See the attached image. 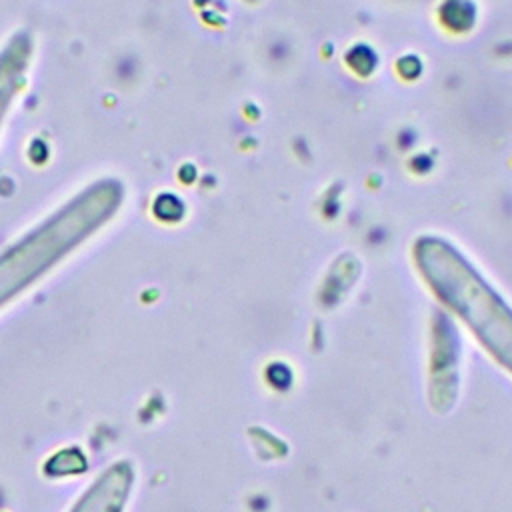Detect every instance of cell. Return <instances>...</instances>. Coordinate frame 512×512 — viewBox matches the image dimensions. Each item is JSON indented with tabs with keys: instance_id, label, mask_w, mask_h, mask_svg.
Segmentation results:
<instances>
[{
	"instance_id": "obj_1",
	"label": "cell",
	"mask_w": 512,
	"mask_h": 512,
	"mask_svg": "<svg viewBox=\"0 0 512 512\" xmlns=\"http://www.w3.org/2000/svg\"><path fill=\"white\" fill-rule=\"evenodd\" d=\"M120 200L118 182H96L2 252L0 308L104 226L118 210Z\"/></svg>"
},
{
	"instance_id": "obj_2",
	"label": "cell",
	"mask_w": 512,
	"mask_h": 512,
	"mask_svg": "<svg viewBox=\"0 0 512 512\" xmlns=\"http://www.w3.org/2000/svg\"><path fill=\"white\" fill-rule=\"evenodd\" d=\"M134 482L128 462H116L84 492L70 512H122Z\"/></svg>"
},
{
	"instance_id": "obj_3",
	"label": "cell",
	"mask_w": 512,
	"mask_h": 512,
	"mask_svg": "<svg viewBox=\"0 0 512 512\" xmlns=\"http://www.w3.org/2000/svg\"><path fill=\"white\" fill-rule=\"evenodd\" d=\"M26 56L28 46L20 38H14L8 50L0 56V120L20 84Z\"/></svg>"
}]
</instances>
